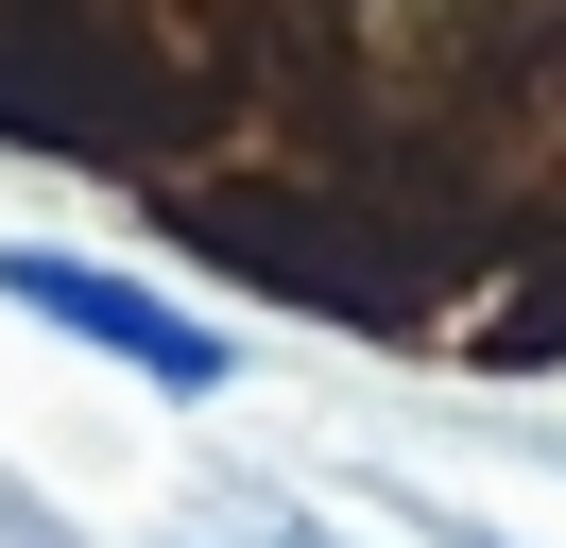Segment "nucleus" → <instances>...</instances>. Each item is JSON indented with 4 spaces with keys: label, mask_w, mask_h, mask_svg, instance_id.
<instances>
[{
    "label": "nucleus",
    "mask_w": 566,
    "mask_h": 548,
    "mask_svg": "<svg viewBox=\"0 0 566 548\" xmlns=\"http://www.w3.org/2000/svg\"><path fill=\"white\" fill-rule=\"evenodd\" d=\"M0 308H35V326H52V342H86V360H138L155 394H223V326H189L172 292H138V274H104V257L0 240Z\"/></svg>",
    "instance_id": "nucleus-1"
}]
</instances>
